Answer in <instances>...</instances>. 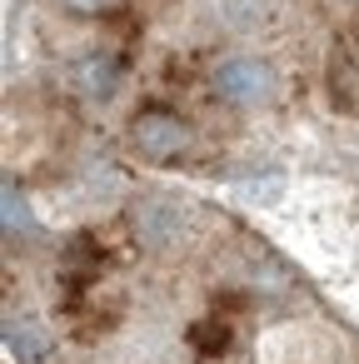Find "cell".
Masks as SVG:
<instances>
[{"instance_id": "7a4b0ae2", "label": "cell", "mask_w": 359, "mask_h": 364, "mask_svg": "<svg viewBox=\"0 0 359 364\" xmlns=\"http://www.w3.org/2000/svg\"><path fill=\"white\" fill-rule=\"evenodd\" d=\"M185 140H190V130H185L180 120H170V115H145V120H135V145H140L145 155H155V160L180 155Z\"/></svg>"}, {"instance_id": "8992f818", "label": "cell", "mask_w": 359, "mask_h": 364, "mask_svg": "<svg viewBox=\"0 0 359 364\" xmlns=\"http://www.w3.org/2000/svg\"><path fill=\"white\" fill-rule=\"evenodd\" d=\"M0 205H6V230H11V235L31 230V205L21 200V185H16V180H6V190H0Z\"/></svg>"}, {"instance_id": "52a82bcc", "label": "cell", "mask_w": 359, "mask_h": 364, "mask_svg": "<svg viewBox=\"0 0 359 364\" xmlns=\"http://www.w3.org/2000/svg\"><path fill=\"white\" fill-rule=\"evenodd\" d=\"M110 85H115V70H110V65H105V60L95 55V60L85 65V90H90V95H105Z\"/></svg>"}, {"instance_id": "6da1fadb", "label": "cell", "mask_w": 359, "mask_h": 364, "mask_svg": "<svg viewBox=\"0 0 359 364\" xmlns=\"http://www.w3.org/2000/svg\"><path fill=\"white\" fill-rule=\"evenodd\" d=\"M215 85H220V95L235 100V105H259V100L274 95V70H269L264 60H225V65L215 70Z\"/></svg>"}, {"instance_id": "ba28073f", "label": "cell", "mask_w": 359, "mask_h": 364, "mask_svg": "<svg viewBox=\"0 0 359 364\" xmlns=\"http://www.w3.org/2000/svg\"><path fill=\"white\" fill-rule=\"evenodd\" d=\"M65 6H70V11H105L110 0H65Z\"/></svg>"}, {"instance_id": "3957f363", "label": "cell", "mask_w": 359, "mask_h": 364, "mask_svg": "<svg viewBox=\"0 0 359 364\" xmlns=\"http://www.w3.org/2000/svg\"><path fill=\"white\" fill-rule=\"evenodd\" d=\"M6 349L21 359V364H45L55 354V339L36 324V319H11L6 324Z\"/></svg>"}, {"instance_id": "277c9868", "label": "cell", "mask_w": 359, "mask_h": 364, "mask_svg": "<svg viewBox=\"0 0 359 364\" xmlns=\"http://www.w3.org/2000/svg\"><path fill=\"white\" fill-rule=\"evenodd\" d=\"M140 235H145L150 245H170V240H180V235H185V210L170 205V200H150V205H140Z\"/></svg>"}, {"instance_id": "5b68a950", "label": "cell", "mask_w": 359, "mask_h": 364, "mask_svg": "<svg viewBox=\"0 0 359 364\" xmlns=\"http://www.w3.org/2000/svg\"><path fill=\"white\" fill-rule=\"evenodd\" d=\"M235 195L250 200V205H279V195H284V175H279V170H250V175L235 180Z\"/></svg>"}]
</instances>
